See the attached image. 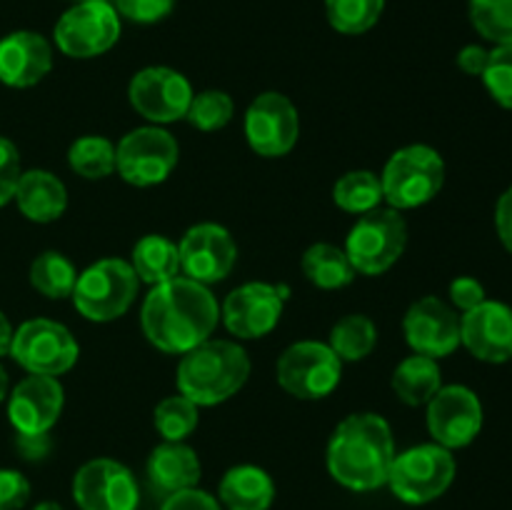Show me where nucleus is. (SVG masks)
I'll return each mask as SVG.
<instances>
[{
    "instance_id": "c85d7f7f",
    "label": "nucleus",
    "mask_w": 512,
    "mask_h": 510,
    "mask_svg": "<svg viewBox=\"0 0 512 510\" xmlns=\"http://www.w3.org/2000/svg\"><path fill=\"white\" fill-rule=\"evenodd\" d=\"M78 275L80 270L75 268L73 260L65 258L58 250H45L30 263V285L50 300L70 298Z\"/></svg>"
},
{
    "instance_id": "f03ea898",
    "label": "nucleus",
    "mask_w": 512,
    "mask_h": 510,
    "mask_svg": "<svg viewBox=\"0 0 512 510\" xmlns=\"http://www.w3.org/2000/svg\"><path fill=\"white\" fill-rule=\"evenodd\" d=\"M393 460V430L378 413H353L340 420L325 450L330 478L355 493H370L388 485Z\"/></svg>"
},
{
    "instance_id": "f257e3e1",
    "label": "nucleus",
    "mask_w": 512,
    "mask_h": 510,
    "mask_svg": "<svg viewBox=\"0 0 512 510\" xmlns=\"http://www.w3.org/2000/svg\"><path fill=\"white\" fill-rule=\"evenodd\" d=\"M220 323V303L203 283L178 275L153 285L140 308V328L150 345L183 355L213 338Z\"/></svg>"
},
{
    "instance_id": "cd10ccee",
    "label": "nucleus",
    "mask_w": 512,
    "mask_h": 510,
    "mask_svg": "<svg viewBox=\"0 0 512 510\" xmlns=\"http://www.w3.org/2000/svg\"><path fill=\"white\" fill-rule=\"evenodd\" d=\"M328 345L343 363H360L368 358L378 345V328L373 320L363 313L343 315L330 328Z\"/></svg>"
},
{
    "instance_id": "f8f14e48",
    "label": "nucleus",
    "mask_w": 512,
    "mask_h": 510,
    "mask_svg": "<svg viewBox=\"0 0 512 510\" xmlns=\"http://www.w3.org/2000/svg\"><path fill=\"white\" fill-rule=\"evenodd\" d=\"M193 95L190 80L168 65H150V68L138 70L128 85L130 105L150 125L185 120Z\"/></svg>"
},
{
    "instance_id": "423d86ee",
    "label": "nucleus",
    "mask_w": 512,
    "mask_h": 510,
    "mask_svg": "<svg viewBox=\"0 0 512 510\" xmlns=\"http://www.w3.org/2000/svg\"><path fill=\"white\" fill-rule=\"evenodd\" d=\"M408 248V223L395 208H375L358 215L345 238V255L355 273L383 275L403 258Z\"/></svg>"
},
{
    "instance_id": "37998d69",
    "label": "nucleus",
    "mask_w": 512,
    "mask_h": 510,
    "mask_svg": "<svg viewBox=\"0 0 512 510\" xmlns=\"http://www.w3.org/2000/svg\"><path fill=\"white\" fill-rule=\"evenodd\" d=\"M490 50L483 48V45H465L458 53V68L463 70L465 75H475V78H483L485 68H488Z\"/></svg>"
},
{
    "instance_id": "2f4dec72",
    "label": "nucleus",
    "mask_w": 512,
    "mask_h": 510,
    "mask_svg": "<svg viewBox=\"0 0 512 510\" xmlns=\"http://www.w3.org/2000/svg\"><path fill=\"white\" fill-rule=\"evenodd\" d=\"M198 410V405L185 398V395H168L153 410L155 430L163 435V440L185 443V438H190L200 423Z\"/></svg>"
},
{
    "instance_id": "a19ab883",
    "label": "nucleus",
    "mask_w": 512,
    "mask_h": 510,
    "mask_svg": "<svg viewBox=\"0 0 512 510\" xmlns=\"http://www.w3.org/2000/svg\"><path fill=\"white\" fill-rule=\"evenodd\" d=\"M160 510H223V505L213 495L205 493V490L188 488L168 495L163 500V505H160Z\"/></svg>"
},
{
    "instance_id": "1a4fd4ad",
    "label": "nucleus",
    "mask_w": 512,
    "mask_h": 510,
    "mask_svg": "<svg viewBox=\"0 0 512 510\" xmlns=\"http://www.w3.org/2000/svg\"><path fill=\"white\" fill-rule=\"evenodd\" d=\"M178 160V140L160 125L130 130L115 145V170L125 183L135 188H153L165 183Z\"/></svg>"
},
{
    "instance_id": "aec40b11",
    "label": "nucleus",
    "mask_w": 512,
    "mask_h": 510,
    "mask_svg": "<svg viewBox=\"0 0 512 510\" xmlns=\"http://www.w3.org/2000/svg\"><path fill=\"white\" fill-rule=\"evenodd\" d=\"M460 345L483 363L512 360V305L485 300L460 315Z\"/></svg>"
},
{
    "instance_id": "ddd939ff",
    "label": "nucleus",
    "mask_w": 512,
    "mask_h": 510,
    "mask_svg": "<svg viewBox=\"0 0 512 510\" xmlns=\"http://www.w3.org/2000/svg\"><path fill=\"white\" fill-rule=\"evenodd\" d=\"M243 133L250 148L263 158H283L300 138V113L288 95L278 90L255 95L245 110Z\"/></svg>"
},
{
    "instance_id": "393cba45",
    "label": "nucleus",
    "mask_w": 512,
    "mask_h": 510,
    "mask_svg": "<svg viewBox=\"0 0 512 510\" xmlns=\"http://www.w3.org/2000/svg\"><path fill=\"white\" fill-rule=\"evenodd\" d=\"M390 385L400 403L420 408V405H428L433 395L443 388V373H440L438 360L413 353L400 360L398 368L393 370Z\"/></svg>"
},
{
    "instance_id": "bb28decb",
    "label": "nucleus",
    "mask_w": 512,
    "mask_h": 510,
    "mask_svg": "<svg viewBox=\"0 0 512 510\" xmlns=\"http://www.w3.org/2000/svg\"><path fill=\"white\" fill-rule=\"evenodd\" d=\"M303 275L308 283L320 290H340L348 288L355 280V268L350 265L348 255L343 248L333 243H313L303 253L300 260Z\"/></svg>"
},
{
    "instance_id": "a878e982",
    "label": "nucleus",
    "mask_w": 512,
    "mask_h": 510,
    "mask_svg": "<svg viewBox=\"0 0 512 510\" xmlns=\"http://www.w3.org/2000/svg\"><path fill=\"white\" fill-rule=\"evenodd\" d=\"M130 265H133L140 283H148L150 288H153V285L165 283V280L178 278L180 275L178 243H173V240L165 238V235L160 233L143 235V238L133 245Z\"/></svg>"
},
{
    "instance_id": "7c9ffc66",
    "label": "nucleus",
    "mask_w": 512,
    "mask_h": 510,
    "mask_svg": "<svg viewBox=\"0 0 512 510\" xmlns=\"http://www.w3.org/2000/svg\"><path fill=\"white\" fill-rule=\"evenodd\" d=\"M68 165L85 180H103L115 173V143L105 135H83L68 148Z\"/></svg>"
},
{
    "instance_id": "58836bf2",
    "label": "nucleus",
    "mask_w": 512,
    "mask_h": 510,
    "mask_svg": "<svg viewBox=\"0 0 512 510\" xmlns=\"http://www.w3.org/2000/svg\"><path fill=\"white\" fill-rule=\"evenodd\" d=\"M30 500V483L20 470L0 468V510H20Z\"/></svg>"
},
{
    "instance_id": "a18cd8bd",
    "label": "nucleus",
    "mask_w": 512,
    "mask_h": 510,
    "mask_svg": "<svg viewBox=\"0 0 512 510\" xmlns=\"http://www.w3.org/2000/svg\"><path fill=\"white\" fill-rule=\"evenodd\" d=\"M13 325L5 318V313L0 310V355H10V345H13Z\"/></svg>"
},
{
    "instance_id": "de8ad7c7",
    "label": "nucleus",
    "mask_w": 512,
    "mask_h": 510,
    "mask_svg": "<svg viewBox=\"0 0 512 510\" xmlns=\"http://www.w3.org/2000/svg\"><path fill=\"white\" fill-rule=\"evenodd\" d=\"M33 510H65V508L60 503H55V500H40Z\"/></svg>"
},
{
    "instance_id": "20e7f679",
    "label": "nucleus",
    "mask_w": 512,
    "mask_h": 510,
    "mask_svg": "<svg viewBox=\"0 0 512 510\" xmlns=\"http://www.w3.org/2000/svg\"><path fill=\"white\" fill-rule=\"evenodd\" d=\"M383 200L388 208L415 210L438 198L445 185V160L425 143L395 150L380 173Z\"/></svg>"
},
{
    "instance_id": "39448f33",
    "label": "nucleus",
    "mask_w": 512,
    "mask_h": 510,
    "mask_svg": "<svg viewBox=\"0 0 512 510\" xmlns=\"http://www.w3.org/2000/svg\"><path fill=\"white\" fill-rule=\"evenodd\" d=\"M140 280L130 260L103 258L80 270L73 305L90 323H113L123 318L138 298Z\"/></svg>"
},
{
    "instance_id": "09e8293b",
    "label": "nucleus",
    "mask_w": 512,
    "mask_h": 510,
    "mask_svg": "<svg viewBox=\"0 0 512 510\" xmlns=\"http://www.w3.org/2000/svg\"><path fill=\"white\" fill-rule=\"evenodd\" d=\"M75 3H88V0H75Z\"/></svg>"
},
{
    "instance_id": "72a5a7b5",
    "label": "nucleus",
    "mask_w": 512,
    "mask_h": 510,
    "mask_svg": "<svg viewBox=\"0 0 512 510\" xmlns=\"http://www.w3.org/2000/svg\"><path fill=\"white\" fill-rule=\"evenodd\" d=\"M473 28L493 45H512V0H470Z\"/></svg>"
},
{
    "instance_id": "b1692460",
    "label": "nucleus",
    "mask_w": 512,
    "mask_h": 510,
    "mask_svg": "<svg viewBox=\"0 0 512 510\" xmlns=\"http://www.w3.org/2000/svg\"><path fill=\"white\" fill-rule=\"evenodd\" d=\"M218 498L225 510H270L275 483L258 465H235L220 478Z\"/></svg>"
},
{
    "instance_id": "9d476101",
    "label": "nucleus",
    "mask_w": 512,
    "mask_h": 510,
    "mask_svg": "<svg viewBox=\"0 0 512 510\" xmlns=\"http://www.w3.org/2000/svg\"><path fill=\"white\" fill-rule=\"evenodd\" d=\"M80 345L75 335L63 323L50 318L25 320L13 335L10 358L28 370V375H58L68 373L78 363Z\"/></svg>"
},
{
    "instance_id": "f3484780",
    "label": "nucleus",
    "mask_w": 512,
    "mask_h": 510,
    "mask_svg": "<svg viewBox=\"0 0 512 510\" xmlns=\"http://www.w3.org/2000/svg\"><path fill=\"white\" fill-rule=\"evenodd\" d=\"M73 500L80 510H135L140 500L138 480L118 460H88L73 478Z\"/></svg>"
},
{
    "instance_id": "dca6fc26",
    "label": "nucleus",
    "mask_w": 512,
    "mask_h": 510,
    "mask_svg": "<svg viewBox=\"0 0 512 510\" xmlns=\"http://www.w3.org/2000/svg\"><path fill=\"white\" fill-rule=\"evenodd\" d=\"M178 253L180 275L208 288L228 278L238 263V243L230 230L218 223H198L185 230Z\"/></svg>"
},
{
    "instance_id": "ea45409f",
    "label": "nucleus",
    "mask_w": 512,
    "mask_h": 510,
    "mask_svg": "<svg viewBox=\"0 0 512 510\" xmlns=\"http://www.w3.org/2000/svg\"><path fill=\"white\" fill-rule=\"evenodd\" d=\"M448 295L450 305H453L455 310H460V313H468V310L478 308L480 303L488 300L485 285L480 283L478 278H473V275H460V278H455L453 283H450Z\"/></svg>"
},
{
    "instance_id": "9b49d317",
    "label": "nucleus",
    "mask_w": 512,
    "mask_h": 510,
    "mask_svg": "<svg viewBox=\"0 0 512 510\" xmlns=\"http://www.w3.org/2000/svg\"><path fill=\"white\" fill-rule=\"evenodd\" d=\"M55 45L75 60L98 58L120 38V15L110 0H88L65 10L53 30Z\"/></svg>"
},
{
    "instance_id": "c03bdc74",
    "label": "nucleus",
    "mask_w": 512,
    "mask_h": 510,
    "mask_svg": "<svg viewBox=\"0 0 512 510\" xmlns=\"http://www.w3.org/2000/svg\"><path fill=\"white\" fill-rule=\"evenodd\" d=\"M15 448H18V453L23 455L25 460H40L48 455L50 450V438L48 433L43 435H20L15 438Z\"/></svg>"
},
{
    "instance_id": "0eeeda50",
    "label": "nucleus",
    "mask_w": 512,
    "mask_h": 510,
    "mask_svg": "<svg viewBox=\"0 0 512 510\" xmlns=\"http://www.w3.org/2000/svg\"><path fill=\"white\" fill-rule=\"evenodd\" d=\"M458 463L453 450L438 443H423L395 453L388 485L398 500L408 505H425L448 493Z\"/></svg>"
},
{
    "instance_id": "4be33fe9",
    "label": "nucleus",
    "mask_w": 512,
    "mask_h": 510,
    "mask_svg": "<svg viewBox=\"0 0 512 510\" xmlns=\"http://www.w3.org/2000/svg\"><path fill=\"white\" fill-rule=\"evenodd\" d=\"M148 480L158 493L165 498L180 490L198 488L200 475H203V465H200L198 453L185 443H170L163 440L155 445L153 453L148 455Z\"/></svg>"
},
{
    "instance_id": "c756f323",
    "label": "nucleus",
    "mask_w": 512,
    "mask_h": 510,
    "mask_svg": "<svg viewBox=\"0 0 512 510\" xmlns=\"http://www.w3.org/2000/svg\"><path fill=\"white\" fill-rule=\"evenodd\" d=\"M333 200L340 210L353 215H365L380 208V203H385L380 175L373 170H350L340 175L333 185Z\"/></svg>"
},
{
    "instance_id": "473e14b6",
    "label": "nucleus",
    "mask_w": 512,
    "mask_h": 510,
    "mask_svg": "<svg viewBox=\"0 0 512 510\" xmlns=\"http://www.w3.org/2000/svg\"><path fill=\"white\" fill-rule=\"evenodd\" d=\"M385 0H325L328 23L343 35H363L380 20Z\"/></svg>"
},
{
    "instance_id": "c9c22d12",
    "label": "nucleus",
    "mask_w": 512,
    "mask_h": 510,
    "mask_svg": "<svg viewBox=\"0 0 512 510\" xmlns=\"http://www.w3.org/2000/svg\"><path fill=\"white\" fill-rule=\"evenodd\" d=\"M483 83L500 108L512 110V45H495L490 50Z\"/></svg>"
},
{
    "instance_id": "49530a36",
    "label": "nucleus",
    "mask_w": 512,
    "mask_h": 510,
    "mask_svg": "<svg viewBox=\"0 0 512 510\" xmlns=\"http://www.w3.org/2000/svg\"><path fill=\"white\" fill-rule=\"evenodd\" d=\"M8 385H10L8 373H5V368H3V365H0V403H3V400L8 398Z\"/></svg>"
},
{
    "instance_id": "f704fd0d",
    "label": "nucleus",
    "mask_w": 512,
    "mask_h": 510,
    "mask_svg": "<svg viewBox=\"0 0 512 510\" xmlns=\"http://www.w3.org/2000/svg\"><path fill=\"white\" fill-rule=\"evenodd\" d=\"M235 115V103L225 90L210 88L200 90L190 100V108L185 120H188L193 128L203 130V133H215V130H223L225 125L233 120Z\"/></svg>"
},
{
    "instance_id": "4c0bfd02",
    "label": "nucleus",
    "mask_w": 512,
    "mask_h": 510,
    "mask_svg": "<svg viewBox=\"0 0 512 510\" xmlns=\"http://www.w3.org/2000/svg\"><path fill=\"white\" fill-rule=\"evenodd\" d=\"M20 175H23V168H20L18 148L13 140L0 135V208L13 200Z\"/></svg>"
},
{
    "instance_id": "412c9836",
    "label": "nucleus",
    "mask_w": 512,
    "mask_h": 510,
    "mask_svg": "<svg viewBox=\"0 0 512 510\" xmlns=\"http://www.w3.org/2000/svg\"><path fill=\"white\" fill-rule=\"evenodd\" d=\"M53 70V45L33 30H15L0 40V83L33 88Z\"/></svg>"
},
{
    "instance_id": "7ed1b4c3",
    "label": "nucleus",
    "mask_w": 512,
    "mask_h": 510,
    "mask_svg": "<svg viewBox=\"0 0 512 510\" xmlns=\"http://www.w3.org/2000/svg\"><path fill=\"white\" fill-rule=\"evenodd\" d=\"M250 378V355L235 340L208 338L180 355L178 393L198 408H213L235 398Z\"/></svg>"
},
{
    "instance_id": "4468645a",
    "label": "nucleus",
    "mask_w": 512,
    "mask_h": 510,
    "mask_svg": "<svg viewBox=\"0 0 512 510\" xmlns=\"http://www.w3.org/2000/svg\"><path fill=\"white\" fill-rule=\"evenodd\" d=\"M425 408L430 438L448 450L468 448L483 430V403L468 385H443Z\"/></svg>"
},
{
    "instance_id": "e433bc0d",
    "label": "nucleus",
    "mask_w": 512,
    "mask_h": 510,
    "mask_svg": "<svg viewBox=\"0 0 512 510\" xmlns=\"http://www.w3.org/2000/svg\"><path fill=\"white\" fill-rule=\"evenodd\" d=\"M113 8L130 23L153 25L173 13L175 0H113Z\"/></svg>"
},
{
    "instance_id": "a211bd4d",
    "label": "nucleus",
    "mask_w": 512,
    "mask_h": 510,
    "mask_svg": "<svg viewBox=\"0 0 512 510\" xmlns=\"http://www.w3.org/2000/svg\"><path fill=\"white\" fill-rule=\"evenodd\" d=\"M403 333L413 353L448 358L460 348V315L445 300L425 295L405 313Z\"/></svg>"
},
{
    "instance_id": "5701e85b",
    "label": "nucleus",
    "mask_w": 512,
    "mask_h": 510,
    "mask_svg": "<svg viewBox=\"0 0 512 510\" xmlns=\"http://www.w3.org/2000/svg\"><path fill=\"white\" fill-rule=\"evenodd\" d=\"M13 200L20 213L33 223H55L68 210V188L50 170H23Z\"/></svg>"
},
{
    "instance_id": "6e6552de",
    "label": "nucleus",
    "mask_w": 512,
    "mask_h": 510,
    "mask_svg": "<svg viewBox=\"0 0 512 510\" xmlns=\"http://www.w3.org/2000/svg\"><path fill=\"white\" fill-rule=\"evenodd\" d=\"M275 378L288 395L298 400H323L340 385L343 360L328 343L298 340L280 353Z\"/></svg>"
},
{
    "instance_id": "6ab92c4d",
    "label": "nucleus",
    "mask_w": 512,
    "mask_h": 510,
    "mask_svg": "<svg viewBox=\"0 0 512 510\" xmlns=\"http://www.w3.org/2000/svg\"><path fill=\"white\" fill-rule=\"evenodd\" d=\"M65 405V390L50 375H25L8 393V420L20 435H43L53 430Z\"/></svg>"
},
{
    "instance_id": "79ce46f5",
    "label": "nucleus",
    "mask_w": 512,
    "mask_h": 510,
    "mask_svg": "<svg viewBox=\"0 0 512 510\" xmlns=\"http://www.w3.org/2000/svg\"><path fill=\"white\" fill-rule=\"evenodd\" d=\"M495 230H498V238L505 250L512 253V185L500 195L498 205H495Z\"/></svg>"
},
{
    "instance_id": "2eb2a0df",
    "label": "nucleus",
    "mask_w": 512,
    "mask_h": 510,
    "mask_svg": "<svg viewBox=\"0 0 512 510\" xmlns=\"http://www.w3.org/2000/svg\"><path fill=\"white\" fill-rule=\"evenodd\" d=\"M288 288L270 283H243L220 305V318L230 335L240 340L265 338L278 328Z\"/></svg>"
}]
</instances>
